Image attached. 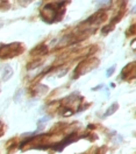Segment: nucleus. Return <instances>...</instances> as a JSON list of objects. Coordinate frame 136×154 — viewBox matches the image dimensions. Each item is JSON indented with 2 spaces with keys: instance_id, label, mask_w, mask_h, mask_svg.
<instances>
[{
  "instance_id": "nucleus-11",
  "label": "nucleus",
  "mask_w": 136,
  "mask_h": 154,
  "mask_svg": "<svg viewBox=\"0 0 136 154\" xmlns=\"http://www.w3.org/2000/svg\"><path fill=\"white\" fill-rule=\"evenodd\" d=\"M31 1H33V0H20V4L22 6H26V5H29Z\"/></svg>"
},
{
  "instance_id": "nucleus-5",
  "label": "nucleus",
  "mask_w": 136,
  "mask_h": 154,
  "mask_svg": "<svg viewBox=\"0 0 136 154\" xmlns=\"http://www.w3.org/2000/svg\"><path fill=\"white\" fill-rule=\"evenodd\" d=\"M117 109H119V105H117V103H113L112 104V106L106 111V113H105V117H108V116H111V114H113L114 112H116L117 111Z\"/></svg>"
},
{
  "instance_id": "nucleus-16",
  "label": "nucleus",
  "mask_w": 136,
  "mask_h": 154,
  "mask_svg": "<svg viewBox=\"0 0 136 154\" xmlns=\"http://www.w3.org/2000/svg\"><path fill=\"white\" fill-rule=\"evenodd\" d=\"M97 154H99V153H97Z\"/></svg>"
},
{
  "instance_id": "nucleus-2",
  "label": "nucleus",
  "mask_w": 136,
  "mask_h": 154,
  "mask_svg": "<svg viewBox=\"0 0 136 154\" xmlns=\"http://www.w3.org/2000/svg\"><path fill=\"white\" fill-rule=\"evenodd\" d=\"M106 18V13H105V11H99V12H97V13H94L92 16H90V18L86 20V22H89V24H92V22H100V21H103V19H105Z\"/></svg>"
},
{
  "instance_id": "nucleus-12",
  "label": "nucleus",
  "mask_w": 136,
  "mask_h": 154,
  "mask_svg": "<svg viewBox=\"0 0 136 154\" xmlns=\"http://www.w3.org/2000/svg\"><path fill=\"white\" fill-rule=\"evenodd\" d=\"M128 34H135V25H131L130 32H128Z\"/></svg>"
},
{
  "instance_id": "nucleus-8",
  "label": "nucleus",
  "mask_w": 136,
  "mask_h": 154,
  "mask_svg": "<svg viewBox=\"0 0 136 154\" xmlns=\"http://www.w3.org/2000/svg\"><path fill=\"white\" fill-rule=\"evenodd\" d=\"M72 113H73V111H72L71 109H67V108H64L63 111H62V114H63V116H66V117L71 116Z\"/></svg>"
},
{
  "instance_id": "nucleus-1",
  "label": "nucleus",
  "mask_w": 136,
  "mask_h": 154,
  "mask_svg": "<svg viewBox=\"0 0 136 154\" xmlns=\"http://www.w3.org/2000/svg\"><path fill=\"white\" fill-rule=\"evenodd\" d=\"M76 134H77V132H73V133L69 134L64 140H62L61 143H58V144H56V145H53L50 148H54V149H56L57 152H62L64 147H66L67 145H70L71 143L75 141V135H76Z\"/></svg>"
},
{
  "instance_id": "nucleus-15",
  "label": "nucleus",
  "mask_w": 136,
  "mask_h": 154,
  "mask_svg": "<svg viewBox=\"0 0 136 154\" xmlns=\"http://www.w3.org/2000/svg\"><path fill=\"white\" fill-rule=\"evenodd\" d=\"M0 125H1V122H0Z\"/></svg>"
},
{
  "instance_id": "nucleus-7",
  "label": "nucleus",
  "mask_w": 136,
  "mask_h": 154,
  "mask_svg": "<svg viewBox=\"0 0 136 154\" xmlns=\"http://www.w3.org/2000/svg\"><path fill=\"white\" fill-rule=\"evenodd\" d=\"M49 119H50V117H48V116H47V117H43L42 119H40V120H39V123H37V125H39V128H37V131L43 128L44 124H45V123L49 120Z\"/></svg>"
},
{
  "instance_id": "nucleus-14",
  "label": "nucleus",
  "mask_w": 136,
  "mask_h": 154,
  "mask_svg": "<svg viewBox=\"0 0 136 154\" xmlns=\"http://www.w3.org/2000/svg\"><path fill=\"white\" fill-rule=\"evenodd\" d=\"M39 64H41V62H35V63H34V65H39ZM29 65H31V64H29ZM33 68H35V67H28L27 69L30 70V69H33Z\"/></svg>"
},
{
  "instance_id": "nucleus-6",
  "label": "nucleus",
  "mask_w": 136,
  "mask_h": 154,
  "mask_svg": "<svg viewBox=\"0 0 136 154\" xmlns=\"http://www.w3.org/2000/svg\"><path fill=\"white\" fill-rule=\"evenodd\" d=\"M134 64H135V63L133 62L131 64L126 65V68H125V69L122 70V73H121V77H122V78H126V77H127V74H126V73H128V76H129V74H130V69H131V68H134V67H133Z\"/></svg>"
},
{
  "instance_id": "nucleus-13",
  "label": "nucleus",
  "mask_w": 136,
  "mask_h": 154,
  "mask_svg": "<svg viewBox=\"0 0 136 154\" xmlns=\"http://www.w3.org/2000/svg\"><path fill=\"white\" fill-rule=\"evenodd\" d=\"M111 0H99V5H104V4H107Z\"/></svg>"
},
{
  "instance_id": "nucleus-10",
  "label": "nucleus",
  "mask_w": 136,
  "mask_h": 154,
  "mask_svg": "<svg viewBox=\"0 0 136 154\" xmlns=\"http://www.w3.org/2000/svg\"><path fill=\"white\" fill-rule=\"evenodd\" d=\"M114 71H115V65H113L112 68H109V69L107 70V77H109Z\"/></svg>"
},
{
  "instance_id": "nucleus-4",
  "label": "nucleus",
  "mask_w": 136,
  "mask_h": 154,
  "mask_svg": "<svg viewBox=\"0 0 136 154\" xmlns=\"http://www.w3.org/2000/svg\"><path fill=\"white\" fill-rule=\"evenodd\" d=\"M12 75H13V69H12V68H11L9 65L5 67L4 73H3V81H4V82L8 81V79L12 77Z\"/></svg>"
},
{
  "instance_id": "nucleus-3",
  "label": "nucleus",
  "mask_w": 136,
  "mask_h": 154,
  "mask_svg": "<svg viewBox=\"0 0 136 154\" xmlns=\"http://www.w3.org/2000/svg\"><path fill=\"white\" fill-rule=\"evenodd\" d=\"M47 51H48L47 46L41 44V46H39V47H36V48H34V49L30 51V55H31V56H42V55L47 54Z\"/></svg>"
},
{
  "instance_id": "nucleus-9",
  "label": "nucleus",
  "mask_w": 136,
  "mask_h": 154,
  "mask_svg": "<svg viewBox=\"0 0 136 154\" xmlns=\"http://www.w3.org/2000/svg\"><path fill=\"white\" fill-rule=\"evenodd\" d=\"M112 29H113V25H111V24H109L108 26L104 27V28H103V30H101V32H103L104 34H107V33H108V32H111Z\"/></svg>"
}]
</instances>
